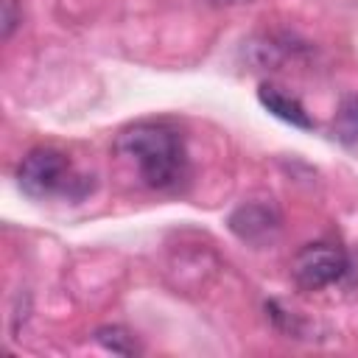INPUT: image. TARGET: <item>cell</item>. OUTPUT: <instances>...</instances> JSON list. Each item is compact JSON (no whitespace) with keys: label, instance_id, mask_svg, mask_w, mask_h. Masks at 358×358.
I'll return each mask as SVG.
<instances>
[{"label":"cell","instance_id":"obj_5","mask_svg":"<svg viewBox=\"0 0 358 358\" xmlns=\"http://www.w3.org/2000/svg\"><path fill=\"white\" fill-rule=\"evenodd\" d=\"M257 101L274 115V117H280V120H285V123H291V126H296V129H313V120H310V115L305 112V106L296 101V98H291L288 92H282L280 87H274V84H260V90H257Z\"/></svg>","mask_w":358,"mask_h":358},{"label":"cell","instance_id":"obj_1","mask_svg":"<svg viewBox=\"0 0 358 358\" xmlns=\"http://www.w3.org/2000/svg\"><path fill=\"white\" fill-rule=\"evenodd\" d=\"M123 162L134 165L137 176L151 190H171L182 182L187 157L179 131L168 123H134L115 140Z\"/></svg>","mask_w":358,"mask_h":358},{"label":"cell","instance_id":"obj_3","mask_svg":"<svg viewBox=\"0 0 358 358\" xmlns=\"http://www.w3.org/2000/svg\"><path fill=\"white\" fill-rule=\"evenodd\" d=\"M347 271V255L333 243H308L291 260V277L302 291H319L341 280Z\"/></svg>","mask_w":358,"mask_h":358},{"label":"cell","instance_id":"obj_4","mask_svg":"<svg viewBox=\"0 0 358 358\" xmlns=\"http://www.w3.org/2000/svg\"><path fill=\"white\" fill-rule=\"evenodd\" d=\"M229 229L246 243H263L280 229V218L266 204H241L229 215Z\"/></svg>","mask_w":358,"mask_h":358},{"label":"cell","instance_id":"obj_7","mask_svg":"<svg viewBox=\"0 0 358 358\" xmlns=\"http://www.w3.org/2000/svg\"><path fill=\"white\" fill-rule=\"evenodd\" d=\"M95 341H98L103 350H112V352H117V355H134V352H140L134 336H131L126 327H117V324L98 327V330H95Z\"/></svg>","mask_w":358,"mask_h":358},{"label":"cell","instance_id":"obj_6","mask_svg":"<svg viewBox=\"0 0 358 358\" xmlns=\"http://www.w3.org/2000/svg\"><path fill=\"white\" fill-rule=\"evenodd\" d=\"M333 137L344 145L358 143V95H350L338 103L333 117Z\"/></svg>","mask_w":358,"mask_h":358},{"label":"cell","instance_id":"obj_9","mask_svg":"<svg viewBox=\"0 0 358 358\" xmlns=\"http://www.w3.org/2000/svg\"><path fill=\"white\" fill-rule=\"evenodd\" d=\"M210 6H246V3H252V0H207Z\"/></svg>","mask_w":358,"mask_h":358},{"label":"cell","instance_id":"obj_2","mask_svg":"<svg viewBox=\"0 0 358 358\" xmlns=\"http://www.w3.org/2000/svg\"><path fill=\"white\" fill-rule=\"evenodd\" d=\"M17 185L31 199H50V196L81 199L90 190L87 176H78L70 165V157L59 148L28 151L17 168Z\"/></svg>","mask_w":358,"mask_h":358},{"label":"cell","instance_id":"obj_8","mask_svg":"<svg viewBox=\"0 0 358 358\" xmlns=\"http://www.w3.org/2000/svg\"><path fill=\"white\" fill-rule=\"evenodd\" d=\"M0 22H3V39H11L14 28L22 22V11H20L17 0H3V17H0Z\"/></svg>","mask_w":358,"mask_h":358}]
</instances>
